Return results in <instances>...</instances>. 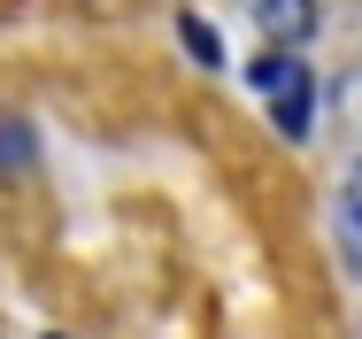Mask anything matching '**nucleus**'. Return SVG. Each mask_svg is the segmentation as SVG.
<instances>
[{
    "mask_svg": "<svg viewBox=\"0 0 362 339\" xmlns=\"http://www.w3.org/2000/svg\"><path fill=\"white\" fill-rule=\"evenodd\" d=\"M247 85L270 100V124H278V139H300L316 132V77H308V62H293L286 47H270V54H255L247 62Z\"/></svg>",
    "mask_w": 362,
    "mask_h": 339,
    "instance_id": "nucleus-1",
    "label": "nucleus"
},
{
    "mask_svg": "<svg viewBox=\"0 0 362 339\" xmlns=\"http://www.w3.org/2000/svg\"><path fill=\"white\" fill-rule=\"evenodd\" d=\"M247 16H255L262 39H278V47H300V39L316 31V0H247Z\"/></svg>",
    "mask_w": 362,
    "mask_h": 339,
    "instance_id": "nucleus-2",
    "label": "nucleus"
},
{
    "mask_svg": "<svg viewBox=\"0 0 362 339\" xmlns=\"http://www.w3.org/2000/svg\"><path fill=\"white\" fill-rule=\"evenodd\" d=\"M31 162H39L31 124H23V116H0V170H31Z\"/></svg>",
    "mask_w": 362,
    "mask_h": 339,
    "instance_id": "nucleus-3",
    "label": "nucleus"
},
{
    "mask_svg": "<svg viewBox=\"0 0 362 339\" xmlns=\"http://www.w3.org/2000/svg\"><path fill=\"white\" fill-rule=\"evenodd\" d=\"M177 39L193 47V62H201V69H223V39L201 23V16H177Z\"/></svg>",
    "mask_w": 362,
    "mask_h": 339,
    "instance_id": "nucleus-4",
    "label": "nucleus"
},
{
    "mask_svg": "<svg viewBox=\"0 0 362 339\" xmlns=\"http://www.w3.org/2000/svg\"><path fill=\"white\" fill-rule=\"evenodd\" d=\"M332 231H339V255H347V270H362V208H355V201L339 208V224H332Z\"/></svg>",
    "mask_w": 362,
    "mask_h": 339,
    "instance_id": "nucleus-5",
    "label": "nucleus"
},
{
    "mask_svg": "<svg viewBox=\"0 0 362 339\" xmlns=\"http://www.w3.org/2000/svg\"><path fill=\"white\" fill-rule=\"evenodd\" d=\"M347 201L362 208V162H355V170H347Z\"/></svg>",
    "mask_w": 362,
    "mask_h": 339,
    "instance_id": "nucleus-6",
    "label": "nucleus"
}]
</instances>
